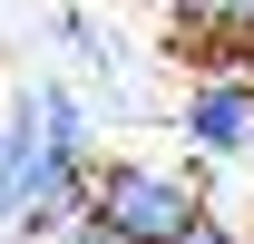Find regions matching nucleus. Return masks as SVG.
<instances>
[{
  "label": "nucleus",
  "instance_id": "obj_5",
  "mask_svg": "<svg viewBox=\"0 0 254 244\" xmlns=\"http://www.w3.org/2000/svg\"><path fill=\"white\" fill-rule=\"evenodd\" d=\"M39 244H118V235H108V225H98V215L78 205V215H68V225H49V235H39Z\"/></svg>",
  "mask_w": 254,
  "mask_h": 244
},
{
  "label": "nucleus",
  "instance_id": "obj_4",
  "mask_svg": "<svg viewBox=\"0 0 254 244\" xmlns=\"http://www.w3.org/2000/svg\"><path fill=\"white\" fill-rule=\"evenodd\" d=\"M59 49H68L78 68H98L108 88H118V39H108V20H98L88 0H68V10H59Z\"/></svg>",
  "mask_w": 254,
  "mask_h": 244
},
{
  "label": "nucleus",
  "instance_id": "obj_3",
  "mask_svg": "<svg viewBox=\"0 0 254 244\" xmlns=\"http://www.w3.org/2000/svg\"><path fill=\"white\" fill-rule=\"evenodd\" d=\"M157 10H166V59L254 68V0H157Z\"/></svg>",
  "mask_w": 254,
  "mask_h": 244
},
{
  "label": "nucleus",
  "instance_id": "obj_1",
  "mask_svg": "<svg viewBox=\"0 0 254 244\" xmlns=\"http://www.w3.org/2000/svg\"><path fill=\"white\" fill-rule=\"evenodd\" d=\"M88 215H98L118 244H186L215 205H205V185H195V176H176V166L108 156V166H88Z\"/></svg>",
  "mask_w": 254,
  "mask_h": 244
},
{
  "label": "nucleus",
  "instance_id": "obj_6",
  "mask_svg": "<svg viewBox=\"0 0 254 244\" xmlns=\"http://www.w3.org/2000/svg\"><path fill=\"white\" fill-rule=\"evenodd\" d=\"M186 244H245V235H235V225H225V215H205V225H195Z\"/></svg>",
  "mask_w": 254,
  "mask_h": 244
},
{
  "label": "nucleus",
  "instance_id": "obj_2",
  "mask_svg": "<svg viewBox=\"0 0 254 244\" xmlns=\"http://www.w3.org/2000/svg\"><path fill=\"white\" fill-rule=\"evenodd\" d=\"M176 137L195 156H254V68H195L176 98Z\"/></svg>",
  "mask_w": 254,
  "mask_h": 244
}]
</instances>
